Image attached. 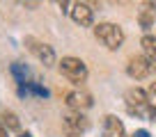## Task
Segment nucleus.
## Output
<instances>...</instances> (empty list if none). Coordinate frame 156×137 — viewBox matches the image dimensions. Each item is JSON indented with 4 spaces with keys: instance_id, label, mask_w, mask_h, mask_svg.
<instances>
[{
    "instance_id": "obj_1",
    "label": "nucleus",
    "mask_w": 156,
    "mask_h": 137,
    "mask_svg": "<svg viewBox=\"0 0 156 137\" xmlns=\"http://www.w3.org/2000/svg\"><path fill=\"white\" fill-rule=\"evenodd\" d=\"M124 103H126V110L136 117L145 119V121H156V108L154 103L149 101L145 89L140 87H131L126 94H124Z\"/></svg>"
},
{
    "instance_id": "obj_2",
    "label": "nucleus",
    "mask_w": 156,
    "mask_h": 137,
    "mask_svg": "<svg viewBox=\"0 0 156 137\" xmlns=\"http://www.w3.org/2000/svg\"><path fill=\"white\" fill-rule=\"evenodd\" d=\"M94 37H97L108 50H112V53L119 50L124 46V41H126V34H124L122 25L110 23V21H103V23L94 25Z\"/></svg>"
},
{
    "instance_id": "obj_3",
    "label": "nucleus",
    "mask_w": 156,
    "mask_h": 137,
    "mask_svg": "<svg viewBox=\"0 0 156 137\" xmlns=\"http://www.w3.org/2000/svg\"><path fill=\"white\" fill-rule=\"evenodd\" d=\"M58 68H60V73H62L69 82H73V85L85 82V80H87V75H90L87 64H85L80 57H73V55L62 57V59H60V64H58Z\"/></svg>"
},
{
    "instance_id": "obj_4",
    "label": "nucleus",
    "mask_w": 156,
    "mask_h": 137,
    "mask_svg": "<svg viewBox=\"0 0 156 137\" xmlns=\"http://www.w3.org/2000/svg\"><path fill=\"white\" fill-rule=\"evenodd\" d=\"M87 128H90V119L85 117V112L67 110L62 114V130L67 132V137H80Z\"/></svg>"
},
{
    "instance_id": "obj_5",
    "label": "nucleus",
    "mask_w": 156,
    "mask_h": 137,
    "mask_svg": "<svg viewBox=\"0 0 156 137\" xmlns=\"http://www.w3.org/2000/svg\"><path fill=\"white\" fill-rule=\"evenodd\" d=\"M25 46H28V50L41 64H44V66H53V64H55V50H53V46L34 39V37H25Z\"/></svg>"
},
{
    "instance_id": "obj_6",
    "label": "nucleus",
    "mask_w": 156,
    "mask_h": 137,
    "mask_svg": "<svg viewBox=\"0 0 156 137\" xmlns=\"http://www.w3.org/2000/svg\"><path fill=\"white\" fill-rule=\"evenodd\" d=\"M126 73H129L131 80H145V78L151 75V62L145 57V55H136V57L129 59Z\"/></svg>"
},
{
    "instance_id": "obj_7",
    "label": "nucleus",
    "mask_w": 156,
    "mask_h": 137,
    "mask_svg": "<svg viewBox=\"0 0 156 137\" xmlns=\"http://www.w3.org/2000/svg\"><path fill=\"white\" fill-rule=\"evenodd\" d=\"M64 103H67L69 110H78V112H85V110H90L94 105L92 96H90L87 92H83V89H71V92L64 94Z\"/></svg>"
},
{
    "instance_id": "obj_8",
    "label": "nucleus",
    "mask_w": 156,
    "mask_h": 137,
    "mask_svg": "<svg viewBox=\"0 0 156 137\" xmlns=\"http://www.w3.org/2000/svg\"><path fill=\"white\" fill-rule=\"evenodd\" d=\"M69 16L80 28H90L94 23V9L90 5H85V2H73L71 9H69Z\"/></svg>"
},
{
    "instance_id": "obj_9",
    "label": "nucleus",
    "mask_w": 156,
    "mask_h": 137,
    "mask_svg": "<svg viewBox=\"0 0 156 137\" xmlns=\"http://www.w3.org/2000/svg\"><path fill=\"white\" fill-rule=\"evenodd\" d=\"M156 21V2L154 0H145L140 7H138V23L142 30H149Z\"/></svg>"
},
{
    "instance_id": "obj_10",
    "label": "nucleus",
    "mask_w": 156,
    "mask_h": 137,
    "mask_svg": "<svg viewBox=\"0 0 156 137\" xmlns=\"http://www.w3.org/2000/svg\"><path fill=\"white\" fill-rule=\"evenodd\" d=\"M103 137H126L122 119L115 117V114H108L103 119Z\"/></svg>"
},
{
    "instance_id": "obj_11",
    "label": "nucleus",
    "mask_w": 156,
    "mask_h": 137,
    "mask_svg": "<svg viewBox=\"0 0 156 137\" xmlns=\"http://www.w3.org/2000/svg\"><path fill=\"white\" fill-rule=\"evenodd\" d=\"M140 48H142V55H145L151 64H156V37L154 34H145V37H142Z\"/></svg>"
},
{
    "instance_id": "obj_12",
    "label": "nucleus",
    "mask_w": 156,
    "mask_h": 137,
    "mask_svg": "<svg viewBox=\"0 0 156 137\" xmlns=\"http://www.w3.org/2000/svg\"><path fill=\"white\" fill-rule=\"evenodd\" d=\"M9 71H12V75H14V80L19 85H25L28 82V75H30V71H28V66L25 64H21V62H14L9 66Z\"/></svg>"
},
{
    "instance_id": "obj_13",
    "label": "nucleus",
    "mask_w": 156,
    "mask_h": 137,
    "mask_svg": "<svg viewBox=\"0 0 156 137\" xmlns=\"http://www.w3.org/2000/svg\"><path fill=\"white\" fill-rule=\"evenodd\" d=\"M0 119H2V123L7 126V130H19L21 128V121H19V117H16L12 110H5V112L0 114Z\"/></svg>"
},
{
    "instance_id": "obj_14",
    "label": "nucleus",
    "mask_w": 156,
    "mask_h": 137,
    "mask_svg": "<svg viewBox=\"0 0 156 137\" xmlns=\"http://www.w3.org/2000/svg\"><path fill=\"white\" fill-rule=\"evenodd\" d=\"M28 89H30V94H34V96H39V98H48L51 96V92L46 87H41L39 82H28Z\"/></svg>"
},
{
    "instance_id": "obj_15",
    "label": "nucleus",
    "mask_w": 156,
    "mask_h": 137,
    "mask_svg": "<svg viewBox=\"0 0 156 137\" xmlns=\"http://www.w3.org/2000/svg\"><path fill=\"white\" fill-rule=\"evenodd\" d=\"M131 137H151V135H149V130H145V128H140V130H136V132H133Z\"/></svg>"
},
{
    "instance_id": "obj_16",
    "label": "nucleus",
    "mask_w": 156,
    "mask_h": 137,
    "mask_svg": "<svg viewBox=\"0 0 156 137\" xmlns=\"http://www.w3.org/2000/svg\"><path fill=\"white\" fill-rule=\"evenodd\" d=\"M21 2H23L25 7H30V9H34V7L39 5V0H21Z\"/></svg>"
},
{
    "instance_id": "obj_17",
    "label": "nucleus",
    "mask_w": 156,
    "mask_h": 137,
    "mask_svg": "<svg viewBox=\"0 0 156 137\" xmlns=\"http://www.w3.org/2000/svg\"><path fill=\"white\" fill-rule=\"evenodd\" d=\"M0 137H9V130H7V126L2 121H0Z\"/></svg>"
},
{
    "instance_id": "obj_18",
    "label": "nucleus",
    "mask_w": 156,
    "mask_h": 137,
    "mask_svg": "<svg viewBox=\"0 0 156 137\" xmlns=\"http://www.w3.org/2000/svg\"><path fill=\"white\" fill-rule=\"evenodd\" d=\"M16 137H32V135H30V132H19Z\"/></svg>"
},
{
    "instance_id": "obj_19",
    "label": "nucleus",
    "mask_w": 156,
    "mask_h": 137,
    "mask_svg": "<svg viewBox=\"0 0 156 137\" xmlns=\"http://www.w3.org/2000/svg\"><path fill=\"white\" fill-rule=\"evenodd\" d=\"M151 92H156V87H151Z\"/></svg>"
}]
</instances>
